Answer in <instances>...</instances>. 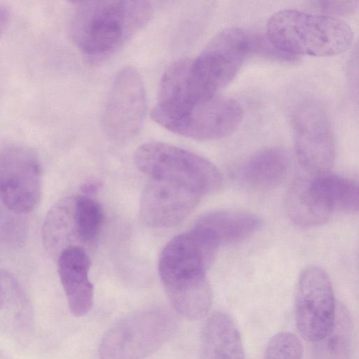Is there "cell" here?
<instances>
[{"label": "cell", "mask_w": 359, "mask_h": 359, "mask_svg": "<svg viewBox=\"0 0 359 359\" xmlns=\"http://www.w3.org/2000/svg\"><path fill=\"white\" fill-rule=\"evenodd\" d=\"M153 14L152 4L147 1H76L70 34L88 61L100 62L121 49Z\"/></svg>", "instance_id": "6da1fadb"}, {"label": "cell", "mask_w": 359, "mask_h": 359, "mask_svg": "<svg viewBox=\"0 0 359 359\" xmlns=\"http://www.w3.org/2000/svg\"><path fill=\"white\" fill-rule=\"evenodd\" d=\"M215 256L189 232L173 238L161 252V282L174 309L186 319L199 320L209 312L212 292L205 272Z\"/></svg>", "instance_id": "7a4b0ae2"}, {"label": "cell", "mask_w": 359, "mask_h": 359, "mask_svg": "<svg viewBox=\"0 0 359 359\" xmlns=\"http://www.w3.org/2000/svg\"><path fill=\"white\" fill-rule=\"evenodd\" d=\"M266 36L269 45L281 54L316 57L340 54L353 41V30L343 20L297 9L273 14Z\"/></svg>", "instance_id": "3957f363"}, {"label": "cell", "mask_w": 359, "mask_h": 359, "mask_svg": "<svg viewBox=\"0 0 359 359\" xmlns=\"http://www.w3.org/2000/svg\"><path fill=\"white\" fill-rule=\"evenodd\" d=\"M268 44L243 29L222 31L197 58L187 60V76L191 88L203 97L217 95L233 79L248 57L269 51Z\"/></svg>", "instance_id": "277c9868"}, {"label": "cell", "mask_w": 359, "mask_h": 359, "mask_svg": "<svg viewBox=\"0 0 359 359\" xmlns=\"http://www.w3.org/2000/svg\"><path fill=\"white\" fill-rule=\"evenodd\" d=\"M152 119L170 132L196 140H214L225 137L239 126L243 109L235 100L215 95L155 105Z\"/></svg>", "instance_id": "5b68a950"}, {"label": "cell", "mask_w": 359, "mask_h": 359, "mask_svg": "<svg viewBox=\"0 0 359 359\" xmlns=\"http://www.w3.org/2000/svg\"><path fill=\"white\" fill-rule=\"evenodd\" d=\"M137 168L152 180L184 186L201 196L217 191L222 176L205 158L172 144L151 142L135 151Z\"/></svg>", "instance_id": "8992f818"}, {"label": "cell", "mask_w": 359, "mask_h": 359, "mask_svg": "<svg viewBox=\"0 0 359 359\" xmlns=\"http://www.w3.org/2000/svg\"><path fill=\"white\" fill-rule=\"evenodd\" d=\"M175 315L154 308L128 314L104 334L98 348L100 359H145L158 350L175 332Z\"/></svg>", "instance_id": "52a82bcc"}, {"label": "cell", "mask_w": 359, "mask_h": 359, "mask_svg": "<svg viewBox=\"0 0 359 359\" xmlns=\"http://www.w3.org/2000/svg\"><path fill=\"white\" fill-rule=\"evenodd\" d=\"M147 109L144 83L138 71L125 67L117 73L104 106L102 125L111 140L124 142L141 130Z\"/></svg>", "instance_id": "ba28073f"}, {"label": "cell", "mask_w": 359, "mask_h": 359, "mask_svg": "<svg viewBox=\"0 0 359 359\" xmlns=\"http://www.w3.org/2000/svg\"><path fill=\"white\" fill-rule=\"evenodd\" d=\"M294 313L299 332L306 341L317 343L332 330L337 306L330 278L323 269L313 266L302 272Z\"/></svg>", "instance_id": "9c48e42d"}, {"label": "cell", "mask_w": 359, "mask_h": 359, "mask_svg": "<svg viewBox=\"0 0 359 359\" xmlns=\"http://www.w3.org/2000/svg\"><path fill=\"white\" fill-rule=\"evenodd\" d=\"M294 150L301 165L312 175L328 172L334 161V141L325 109L313 100L295 107L292 117Z\"/></svg>", "instance_id": "30bf717a"}, {"label": "cell", "mask_w": 359, "mask_h": 359, "mask_svg": "<svg viewBox=\"0 0 359 359\" xmlns=\"http://www.w3.org/2000/svg\"><path fill=\"white\" fill-rule=\"evenodd\" d=\"M41 193V168L34 151L18 146L0 150V198L4 205L27 213L38 205Z\"/></svg>", "instance_id": "8fae6325"}, {"label": "cell", "mask_w": 359, "mask_h": 359, "mask_svg": "<svg viewBox=\"0 0 359 359\" xmlns=\"http://www.w3.org/2000/svg\"><path fill=\"white\" fill-rule=\"evenodd\" d=\"M201 196L184 186L151 179L141 198L142 219L154 228L175 226L191 213Z\"/></svg>", "instance_id": "7c38bea8"}, {"label": "cell", "mask_w": 359, "mask_h": 359, "mask_svg": "<svg viewBox=\"0 0 359 359\" xmlns=\"http://www.w3.org/2000/svg\"><path fill=\"white\" fill-rule=\"evenodd\" d=\"M90 260L83 248L72 245L59 255L57 271L69 309L74 316L86 315L93 303V285L89 279Z\"/></svg>", "instance_id": "4fadbf2b"}, {"label": "cell", "mask_w": 359, "mask_h": 359, "mask_svg": "<svg viewBox=\"0 0 359 359\" xmlns=\"http://www.w3.org/2000/svg\"><path fill=\"white\" fill-rule=\"evenodd\" d=\"M290 165L288 152L280 147L259 150L238 163L233 170L236 180L245 187L263 190L279 185Z\"/></svg>", "instance_id": "5bb4252c"}, {"label": "cell", "mask_w": 359, "mask_h": 359, "mask_svg": "<svg viewBox=\"0 0 359 359\" xmlns=\"http://www.w3.org/2000/svg\"><path fill=\"white\" fill-rule=\"evenodd\" d=\"M262 224L260 217L252 212L223 210L205 213L193 227L220 246L249 238L261 228Z\"/></svg>", "instance_id": "9a60e30c"}, {"label": "cell", "mask_w": 359, "mask_h": 359, "mask_svg": "<svg viewBox=\"0 0 359 359\" xmlns=\"http://www.w3.org/2000/svg\"><path fill=\"white\" fill-rule=\"evenodd\" d=\"M203 359H245L239 330L226 313L215 312L206 320L201 336Z\"/></svg>", "instance_id": "2e32d148"}, {"label": "cell", "mask_w": 359, "mask_h": 359, "mask_svg": "<svg viewBox=\"0 0 359 359\" xmlns=\"http://www.w3.org/2000/svg\"><path fill=\"white\" fill-rule=\"evenodd\" d=\"M32 321L28 299L16 279L0 273V326L16 337L28 331Z\"/></svg>", "instance_id": "e0dca14e"}, {"label": "cell", "mask_w": 359, "mask_h": 359, "mask_svg": "<svg viewBox=\"0 0 359 359\" xmlns=\"http://www.w3.org/2000/svg\"><path fill=\"white\" fill-rule=\"evenodd\" d=\"M286 209L290 219L301 227H314L326 222L332 211L311 189L306 177L297 178L286 197Z\"/></svg>", "instance_id": "ac0fdd59"}, {"label": "cell", "mask_w": 359, "mask_h": 359, "mask_svg": "<svg viewBox=\"0 0 359 359\" xmlns=\"http://www.w3.org/2000/svg\"><path fill=\"white\" fill-rule=\"evenodd\" d=\"M308 178L311 189L332 212L358 211V187L353 180L329 172Z\"/></svg>", "instance_id": "d6986e66"}, {"label": "cell", "mask_w": 359, "mask_h": 359, "mask_svg": "<svg viewBox=\"0 0 359 359\" xmlns=\"http://www.w3.org/2000/svg\"><path fill=\"white\" fill-rule=\"evenodd\" d=\"M72 234L76 236L74 197H67L55 203L47 212L42 226L43 243L50 253L60 254L68 247Z\"/></svg>", "instance_id": "ffe728a7"}, {"label": "cell", "mask_w": 359, "mask_h": 359, "mask_svg": "<svg viewBox=\"0 0 359 359\" xmlns=\"http://www.w3.org/2000/svg\"><path fill=\"white\" fill-rule=\"evenodd\" d=\"M74 221L76 236L83 242L93 241L103 222L101 205L87 195L74 197Z\"/></svg>", "instance_id": "44dd1931"}, {"label": "cell", "mask_w": 359, "mask_h": 359, "mask_svg": "<svg viewBox=\"0 0 359 359\" xmlns=\"http://www.w3.org/2000/svg\"><path fill=\"white\" fill-rule=\"evenodd\" d=\"M336 318L332 330L320 343L321 359H349L351 351V330L348 316L342 311Z\"/></svg>", "instance_id": "7402d4cb"}, {"label": "cell", "mask_w": 359, "mask_h": 359, "mask_svg": "<svg viewBox=\"0 0 359 359\" xmlns=\"http://www.w3.org/2000/svg\"><path fill=\"white\" fill-rule=\"evenodd\" d=\"M303 346L294 333L283 331L269 340L263 359H302Z\"/></svg>", "instance_id": "603a6c76"}, {"label": "cell", "mask_w": 359, "mask_h": 359, "mask_svg": "<svg viewBox=\"0 0 359 359\" xmlns=\"http://www.w3.org/2000/svg\"><path fill=\"white\" fill-rule=\"evenodd\" d=\"M358 1H323L320 2L321 7L325 11L331 13H348L354 11L357 6Z\"/></svg>", "instance_id": "cb8c5ba5"}, {"label": "cell", "mask_w": 359, "mask_h": 359, "mask_svg": "<svg viewBox=\"0 0 359 359\" xmlns=\"http://www.w3.org/2000/svg\"><path fill=\"white\" fill-rule=\"evenodd\" d=\"M10 18V9L7 6L0 5V36L8 26Z\"/></svg>", "instance_id": "d4e9b609"}, {"label": "cell", "mask_w": 359, "mask_h": 359, "mask_svg": "<svg viewBox=\"0 0 359 359\" xmlns=\"http://www.w3.org/2000/svg\"><path fill=\"white\" fill-rule=\"evenodd\" d=\"M99 187V184L95 181H90L85 183L82 187V190L85 194H91L95 192Z\"/></svg>", "instance_id": "484cf974"}]
</instances>
